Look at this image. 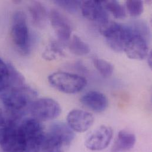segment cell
<instances>
[{
	"label": "cell",
	"instance_id": "21",
	"mask_svg": "<svg viewBox=\"0 0 152 152\" xmlns=\"http://www.w3.org/2000/svg\"><path fill=\"white\" fill-rule=\"evenodd\" d=\"M126 5L129 13L132 17H138L143 13L144 7L143 3L142 1H127Z\"/></svg>",
	"mask_w": 152,
	"mask_h": 152
},
{
	"label": "cell",
	"instance_id": "3",
	"mask_svg": "<svg viewBox=\"0 0 152 152\" xmlns=\"http://www.w3.org/2000/svg\"><path fill=\"white\" fill-rule=\"evenodd\" d=\"M19 126L23 140V152H40L46 134L41 121L31 117L22 120Z\"/></svg>",
	"mask_w": 152,
	"mask_h": 152
},
{
	"label": "cell",
	"instance_id": "4",
	"mask_svg": "<svg viewBox=\"0 0 152 152\" xmlns=\"http://www.w3.org/2000/svg\"><path fill=\"white\" fill-rule=\"evenodd\" d=\"M100 32L110 48L116 52H122L130 33V27L108 21L100 26Z\"/></svg>",
	"mask_w": 152,
	"mask_h": 152
},
{
	"label": "cell",
	"instance_id": "20",
	"mask_svg": "<svg viewBox=\"0 0 152 152\" xmlns=\"http://www.w3.org/2000/svg\"><path fill=\"white\" fill-rule=\"evenodd\" d=\"M92 62L95 68L102 76L107 77L112 75L114 72V66L111 63L98 58H94Z\"/></svg>",
	"mask_w": 152,
	"mask_h": 152
},
{
	"label": "cell",
	"instance_id": "24",
	"mask_svg": "<svg viewBox=\"0 0 152 152\" xmlns=\"http://www.w3.org/2000/svg\"><path fill=\"white\" fill-rule=\"evenodd\" d=\"M148 64H149V66H150V68H152V52H151L148 56Z\"/></svg>",
	"mask_w": 152,
	"mask_h": 152
},
{
	"label": "cell",
	"instance_id": "13",
	"mask_svg": "<svg viewBox=\"0 0 152 152\" xmlns=\"http://www.w3.org/2000/svg\"><path fill=\"white\" fill-rule=\"evenodd\" d=\"M49 18L52 26L59 39L62 42L68 40L71 36L72 28L69 20L56 10L50 12Z\"/></svg>",
	"mask_w": 152,
	"mask_h": 152
},
{
	"label": "cell",
	"instance_id": "18",
	"mask_svg": "<svg viewBox=\"0 0 152 152\" xmlns=\"http://www.w3.org/2000/svg\"><path fill=\"white\" fill-rule=\"evenodd\" d=\"M102 4L107 11L110 12L113 16L118 19H123L126 16L124 7L117 1H102Z\"/></svg>",
	"mask_w": 152,
	"mask_h": 152
},
{
	"label": "cell",
	"instance_id": "6",
	"mask_svg": "<svg viewBox=\"0 0 152 152\" xmlns=\"http://www.w3.org/2000/svg\"><path fill=\"white\" fill-rule=\"evenodd\" d=\"M11 37L12 42L20 52L23 55L28 53L30 37L27 17L21 11L15 12L13 15Z\"/></svg>",
	"mask_w": 152,
	"mask_h": 152
},
{
	"label": "cell",
	"instance_id": "11",
	"mask_svg": "<svg viewBox=\"0 0 152 152\" xmlns=\"http://www.w3.org/2000/svg\"><path fill=\"white\" fill-rule=\"evenodd\" d=\"M80 9L83 15L87 19L96 21L101 25L109 21L108 14L102 1H85L81 2Z\"/></svg>",
	"mask_w": 152,
	"mask_h": 152
},
{
	"label": "cell",
	"instance_id": "8",
	"mask_svg": "<svg viewBox=\"0 0 152 152\" xmlns=\"http://www.w3.org/2000/svg\"><path fill=\"white\" fill-rule=\"evenodd\" d=\"M20 123L8 124L0 128V147L4 152H24Z\"/></svg>",
	"mask_w": 152,
	"mask_h": 152
},
{
	"label": "cell",
	"instance_id": "9",
	"mask_svg": "<svg viewBox=\"0 0 152 152\" xmlns=\"http://www.w3.org/2000/svg\"><path fill=\"white\" fill-rule=\"evenodd\" d=\"M28 109L32 117L40 121L53 120L58 117L62 111L57 101L48 98L34 100Z\"/></svg>",
	"mask_w": 152,
	"mask_h": 152
},
{
	"label": "cell",
	"instance_id": "14",
	"mask_svg": "<svg viewBox=\"0 0 152 152\" xmlns=\"http://www.w3.org/2000/svg\"><path fill=\"white\" fill-rule=\"evenodd\" d=\"M81 103L96 113H102L108 107V99L102 93L92 91L88 92L80 98Z\"/></svg>",
	"mask_w": 152,
	"mask_h": 152
},
{
	"label": "cell",
	"instance_id": "7",
	"mask_svg": "<svg viewBox=\"0 0 152 152\" xmlns=\"http://www.w3.org/2000/svg\"><path fill=\"white\" fill-rule=\"evenodd\" d=\"M130 33L126 43L124 51L127 57L134 60H142L149 54V48L146 33L136 26L130 27Z\"/></svg>",
	"mask_w": 152,
	"mask_h": 152
},
{
	"label": "cell",
	"instance_id": "15",
	"mask_svg": "<svg viewBox=\"0 0 152 152\" xmlns=\"http://www.w3.org/2000/svg\"><path fill=\"white\" fill-rule=\"evenodd\" d=\"M33 24L37 28H43L46 24L48 14L45 7L40 2L33 1L28 7Z\"/></svg>",
	"mask_w": 152,
	"mask_h": 152
},
{
	"label": "cell",
	"instance_id": "1",
	"mask_svg": "<svg viewBox=\"0 0 152 152\" xmlns=\"http://www.w3.org/2000/svg\"><path fill=\"white\" fill-rule=\"evenodd\" d=\"M37 92L24 84L7 85L0 91V99L5 110L23 115L24 111L35 100Z\"/></svg>",
	"mask_w": 152,
	"mask_h": 152
},
{
	"label": "cell",
	"instance_id": "23",
	"mask_svg": "<svg viewBox=\"0 0 152 152\" xmlns=\"http://www.w3.org/2000/svg\"><path fill=\"white\" fill-rule=\"evenodd\" d=\"M10 76L9 65L0 58V91L7 85Z\"/></svg>",
	"mask_w": 152,
	"mask_h": 152
},
{
	"label": "cell",
	"instance_id": "17",
	"mask_svg": "<svg viewBox=\"0 0 152 152\" xmlns=\"http://www.w3.org/2000/svg\"><path fill=\"white\" fill-rule=\"evenodd\" d=\"M69 48L71 52L77 56H85L90 52L89 45L76 35L73 36Z\"/></svg>",
	"mask_w": 152,
	"mask_h": 152
},
{
	"label": "cell",
	"instance_id": "19",
	"mask_svg": "<svg viewBox=\"0 0 152 152\" xmlns=\"http://www.w3.org/2000/svg\"><path fill=\"white\" fill-rule=\"evenodd\" d=\"M64 56L61 46L56 42H51L43 53V57L47 61H53Z\"/></svg>",
	"mask_w": 152,
	"mask_h": 152
},
{
	"label": "cell",
	"instance_id": "22",
	"mask_svg": "<svg viewBox=\"0 0 152 152\" xmlns=\"http://www.w3.org/2000/svg\"><path fill=\"white\" fill-rule=\"evenodd\" d=\"M81 2L79 1H66L59 0L55 1V3L59 7L65 10L69 13H76L79 8H80Z\"/></svg>",
	"mask_w": 152,
	"mask_h": 152
},
{
	"label": "cell",
	"instance_id": "2",
	"mask_svg": "<svg viewBox=\"0 0 152 152\" xmlns=\"http://www.w3.org/2000/svg\"><path fill=\"white\" fill-rule=\"evenodd\" d=\"M74 139L73 130L62 123L53 124L45 136L40 152H65Z\"/></svg>",
	"mask_w": 152,
	"mask_h": 152
},
{
	"label": "cell",
	"instance_id": "5",
	"mask_svg": "<svg viewBox=\"0 0 152 152\" xmlns=\"http://www.w3.org/2000/svg\"><path fill=\"white\" fill-rule=\"evenodd\" d=\"M50 84L57 90L69 94H75L86 85V79L82 76L65 72H56L48 77Z\"/></svg>",
	"mask_w": 152,
	"mask_h": 152
},
{
	"label": "cell",
	"instance_id": "12",
	"mask_svg": "<svg viewBox=\"0 0 152 152\" xmlns=\"http://www.w3.org/2000/svg\"><path fill=\"white\" fill-rule=\"evenodd\" d=\"M68 126L76 132L87 131L94 122V116L89 112L81 110H73L67 116Z\"/></svg>",
	"mask_w": 152,
	"mask_h": 152
},
{
	"label": "cell",
	"instance_id": "10",
	"mask_svg": "<svg viewBox=\"0 0 152 152\" xmlns=\"http://www.w3.org/2000/svg\"><path fill=\"white\" fill-rule=\"evenodd\" d=\"M113 137L112 129L101 126L92 132L85 141L86 147L92 151H102L108 147Z\"/></svg>",
	"mask_w": 152,
	"mask_h": 152
},
{
	"label": "cell",
	"instance_id": "16",
	"mask_svg": "<svg viewBox=\"0 0 152 152\" xmlns=\"http://www.w3.org/2000/svg\"><path fill=\"white\" fill-rule=\"evenodd\" d=\"M136 137L135 135L128 131L122 130L117 136L113 147V152L127 151L132 149L135 145Z\"/></svg>",
	"mask_w": 152,
	"mask_h": 152
}]
</instances>
